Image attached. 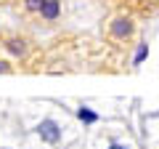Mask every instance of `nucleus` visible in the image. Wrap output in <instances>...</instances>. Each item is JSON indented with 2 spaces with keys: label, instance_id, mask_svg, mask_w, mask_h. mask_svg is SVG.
<instances>
[{
  "label": "nucleus",
  "instance_id": "f257e3e1",
  "mask_svg": "<svg viewBox=\"0 0 159 149\" xmlns=\"http://www.w3.org/2000/svg\"><path fill=\"white\" fill-rule=\"evenodd\" d=\"M37 133H40V138L43 141H48V144H58L61 141V125H58L56 120H51V117H45V120L37 125Z\"/></svg>",
  "mask_w": 159,
  "mask_h": 149
},
{
  "label": "nucleus",
  "instance_id": "f03ea898",
  "mask_svg": "<svg viewBox=\"0 0 159 149\" xmlns=\"http://www.w3.org/2000/svg\"><path fill=\"white\" fill-rule=\"evenodd\" d=\"M133 22L127 16H119V19H114L111 22V27H109V32H111V37L114 40H127V37H130L133 35Z\"/></svg>",
  "mask_w": 159,
  "mask_h": 149
},
{
  "label": "nucleus",
  "instance_id": "7ed1b4c3",
  "mask_svg": "<svg viewBox=\"0 0 159 149\" xmlns=\"http://www.w3.org/2000/svg\"><path fill=\"white\" fill-rule=\"evenodd\" d=\"M58 13H61V0H45V6H43V11L37 13L43 22H56Z\"/></svg>",
  "mask_w": 159,
  "mask_h": 149
},
{
  "label": "nucleus",
  "instance_id": "20e7f679",
  "mask_svg": "<svg viewBox=\"0 0 159 149\" xmlns=\"http://www.w3.org/2000/svg\"><path fill=\"white\" fill-rule=\"evenodd\" d=\"M77 117H80V120H82V123H88V125L98 120V115H96V112H93V109H88V107H80V109H77Z\"/></svg>",
  "mask_w": 159,
  "mask_h": 149
},
{
  "label": "nucleus",
  "instance_id": "39448f33",
  "mask_svg": "<svg viewBox=\"0 0 159 149\" xmlns=\"http://www.w3.org/2000/svg\"><path fill=\"white\" fill-rule=\"evenodd\" d=\"M45 6V0H24V11L27 13H40Z\"/></svg>",
  "mask_w": 159,
  "mask_h": 149
},
{
  "label": "nucleus",
  "instance_id": "423d86ee",
  "mask_svg": "<svg viewBox=\"0 0 159 149\" xmlns=\"http://www.w3.org/2000/svg\"><path fill=\"white\" fill-rule=\"evenodd\" d=\"M6 46H8V51H13L16 56H24V51H27V46H24V40H8Z\"/></svg>",
  "mask_w": 159,
  "mask_h": 149
},
{
  "label": "nucleus",
  "instance_id": "0eeeda50",
  "mask_svg": "<svg viewBox=\"0 0 159 149\" xmlns=\"http://www.w3.org/2000/svg\"><path fill=\"white\" fill-rule=\"evenodd\" d=\"M148 56V43H141V46H138V53H135V59H133V64H143V59Z\"/></svg>",
  "mask_w": 159,
  "mask_h": 149
},
{
  "label": "nucleus",
  "instance_id": "6e6552de",
  "mask_svg": "<svg viewBox=\"0 0 159 149\" xmlns=\"http://www.w3.org/2000/svg\"><path fill=\"white\" fill-rule=\"evenodd\" d=\"M0 72H11V64H8V61H0Z\"/></svg>",
  "mask_w": 159,
  "mask_h": 149
},
{
  "label": "nucleus",
  "instance_id": "1a4fd4ad",
  "mask_svg": "<svg viewBox=\"0 0 159 149\" xmlns=\"http://www.w3.org/2000/svg\"><path fill=\"white\" fill-rule=\"evenodd\" d=\"M109 149H125L122 144H109Z\"/></svg>",
  "mask_w": 159,
  "mask_h": 149
}]
</instances>
